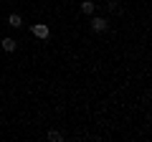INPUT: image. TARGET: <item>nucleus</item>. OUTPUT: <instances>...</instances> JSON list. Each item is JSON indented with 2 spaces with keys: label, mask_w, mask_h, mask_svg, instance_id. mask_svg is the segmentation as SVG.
I'll use <instances>...</instances> for the list:
<instances>
[{
  "label": "nucleus",
  "mask_w": 152,
  "mask_h": 142,
  "mask_svg": "<svg viewBox=\"0 0 152 142\" xmlns=\"http://www.w3.org/2000/svg\"><path fill=\"white\" fill-rule=\"evenodd\" d=\"M109 28V20L107 18H91V31L94 33H104Z\"/></svg>",
  "instance_id": "f257e3e1"
},
{
  "label": "nucleus",
  "mask_w": 152,
  "mask_h": 142,
  "mask_svg": "<svg viewBox=\"0 0 152 142\" xmlns=\"http://www.w3.org/2000/svg\"><path fill=\"white\" fill-rule=\"evenodd\" d=\"M31 33L36 36V38H48V26H43V23H33Z\"/></svg>",
  "instance_id": "f03ea898"
},
{
  "label": "nucleus",
  "mask_w": 152,
  "mask_h": 142,
  "mask_svg": "<svg viewBox=\"0 0 152 142\" xmlns=\"http://www.w3.org/2000/svg\"><path fill=\"white\" fill-rule=\"evenodd\" d=\"M8 26H13V28H20V26H23L20 15H18V13H13V15H8Z\"/></svg>",
  "instance_id": "7ed1b4c3"
},
{
  "label": "nucleus",
  "mask_w": 152,
  "mask_h": 142,
  "mask_svg": "<svg viewBox=\"0 0 152 142\" xmlns=\"http://www.w3.org/2000/svg\"><path fill=\"white\" fill-rule=\"evenodd\" d=\"M15 38H3V48H5L8 51V53H10V51H15Z\"/></svg>",
  "instance_id": "20e7f679"
},
{
  "label": "nucleus",
  "mask_w": 152,
  "mask_h": 142,
  "mask_svg": "<svg viewBox=\"0 0 152 142\" xmlns=\"http://www.w3.org/2000/svg\"><path fill=\"white\" fill-rule=\"evenodd\" d=\"M81 10L86 13V15H91V13H94V3H91V0H84V3H81Z\"/></svg>",
  "instance_id": "39448f33"
},
{
  "label": "nucleus",
  "mask_w": 152,
  "mask_h": 142,
  "mask_svg": "<svg viewBox=\"0 0 152 142\" xmlns=\"http://www.w3.org/2000/svg\"><path fill=\"white\" fill-rule=\"evenodd\" d=\"M61 137H64V135H61L58 130H51V132H48V140H53V142H58Z\"/></svg>",
  "instance_id": "423d86ee"
}]
</instances>
